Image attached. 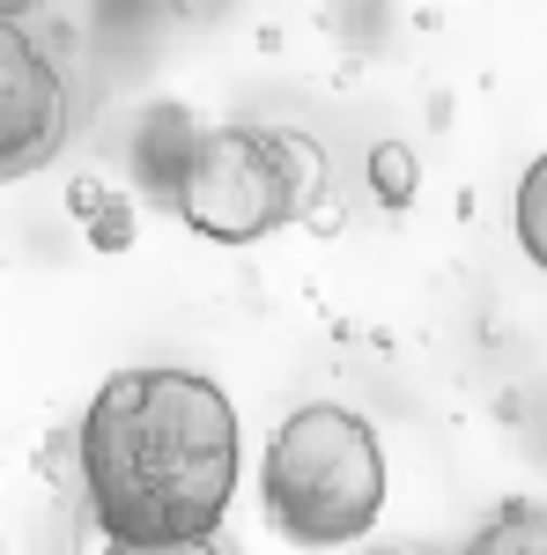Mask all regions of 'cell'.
<instances>
[{
  "label": "cell",
  "instance_id": "8",
  "mask_svg": "<svg viewBox=\"0 0 547 555\" xmlns=\"http://www.w3.org/2000/svg\"><path fill=\"white\" fill-rule=\"evenodd\" d=\"M30 8H38V0H0V23H23Z\"/></svg>",
  "mask_w": 547,
  "mask_h": 555
},
{
  "label": "cell",
  "instance_id": "5",
  "mask_svg": "<svg viewBox=\"0 0 547 555\" xmlns=\"http://www.w3.org/2000/svg\"><path fill=\"white\" fill-rule=\"evenodd\" d=\"M518 245L547 274V156H533L525 178H518Z\"/></svg>",
  "mask_w": 547,
  "mask_h": 555
},
{
  "label": "cell",
  "instance_id": "6",
  "mask_svg": "<svg viewBox=\"0 0 547 555\" xmlns=\"http://www.w3.org/2000/svg\"><path fill=\"white\" fill-rule=\"evenodd\" d=\"M415 185H421V171H415V149H407V141L370 149V193H378L385 208H407V201H415Z\"/></svg>",
  "mask_w": 547,
  "mask_h": 555
},
{
  "label": "cell",
  "instance_id": "1",
  "mask_svg": "<svg viewBox=\"0 0 547 555\" xmlns=\"http://www.w3.org/2000/svg\"><path fill=\"white\" fill-rule=\"evenodd\" d=\"M245 444L230 392L200 371H119L82 415V496L112 548H208Z\"/></svg>",
  "mask_w": 547,
  "mask_h": 555
},
{
  "label": "cell",
  "instance_id": "4",
  "mask_svg": "<svg viewBox=\"0 0 547 555\" xmlns=\"http://www.w3.org/2000/svg\"><path fill=\"white\" fill-rule=\"evenodd\" d=\"M67 141V82L23 23H0V178H38Z\"/></svg>",
  "mask_w": 547,
  "mask_h": 555
},
{
  "label": "cell",
  "instance_id": "3",
  "mask_svg": "<svg viewBox=\"0 0 547 555\" xmlns=\"http://www.w3.org/2000/svg\"><path fill=\"white\" fill-rule=\"evenodd\" d=\"M259 504L266 526L296 548H348L363 541L385 512V444L363 415L334 400L296 408L289 423L266 437L259 460Z\"/></svg>",
  "mask_w": 547,
  "mask_h": 555
},
{
  "label": "cell",
  "instance_id": "2",
  "mask_svg": "<svg viewBox=\"0 0 547 555\" xmlns=\"http://www.w3.org/2000/svg\"><path fill=\"white\" fill-rule=\"evenodd\" d=\"M326 201V149L296 127H208L170 164V208L214 245H259Z\"/></svg>",
  "mask_w": 547,
  "mask_h": 555
},
{
  "label": "cell",
  "instance_id": "7",
  "mask_svg": "<svg viewBox=\"0 0 547 555\" xmlns=\"http://www.w3.org/2000/svg\"><path fill=\"white\" fill-rule=\"evenodd\" d=\"M481 548H489V555H504V548H547V518L525 512V504H510L496 526H481Z\"/></svg>",
  "mask_w": 547,
  "mask_h": 555
}]
</instances>
